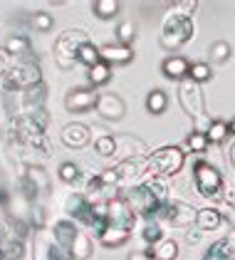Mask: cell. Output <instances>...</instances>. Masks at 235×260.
<instances>
[{"label":"cell","instance_id":"obj_5","mask_svg":"<svg viewBox=\"0 0 235 260\" xmlns=\"http://www.w3.org/2000/svg\"><path fill=\"white\" fill-rule=\"evenodd\" d=\"M84 42H89V35H87L84 30H64L57 40H55V47H52L55 62H57L62 70L75 67L77 52H79V47H82Z\"/></svg>","mask_w":235,"mask_h":260},{"label":"cell","instance_id":"obj_30","mask_svg":"<svg viewBox=\"0 0 235 260\" xmlns=\"http://www.w3.org/2000/svg\"><path fill=\"white\" fill-rule=\"evenodd\" d=\"M77 62H79V64H84L87 70H92L94 64H99V62H102V57H99V47L92 40L84 42V45L79 47V52H77Z\"/></svg>","mask_w":235,"mask_h":260},{"label":"cell","instance_id":"obj_48","mask_svg":"<svg viewBox=\"0 0 235 260\" xmlns=\"http://www.w3.org/2000/svg\"><path fill=\"white\" fill-rule=\"evenodd\" d=\"M186 243H188V245H198V243H200V233H198V231L186 233Z\"/></svg>","mask_w":235,"mask_h":260},{"label":"cell","instance_id":"obj_8","mask_svg":"<svg viewBox=\"0 0 235 260\" xmlns=\"http://www.w3.org/2000/svg\"><path fill=\"white\" fill-rule=\"evenodd\" d=\"M196 208L193 206H188V203H183V201H169V203H161L156 208V213L151 216L154 220H166L169 225H174V228H188V225H193L196 223Z\"/></svg>","mask_w":235,"mask_h":260},{"label":"cell","instance_id":"obj_34","mask_svg":"<svg viewBox=\"0 0 235 260\" xmlns=\"http://www.w3.org/2000/svg\"><path fill=\"white\" fill-rule=\"evenodd\" d=\"M119 8H121L119 0H94L92 3V10H94V15L99 20H112L119 13Z\"/></svg>","mask_w":235,"mask_h":260},{"label":"cell","instance_id":"obj_2","mask_svg":"<svg viewBox=\"0 0 235 260\" xmlns=\"http://www.w3.org/2000/svg\"><path fill=\"white\" fill-rule=\"evenodd\" d=\"M193 32H196L193 18L178 15V13L171 10L163 18V25H161V47L163 50H178L193 38Z\"/></svg>","mask_w":235,"mask_h":260},{"label":"cell","instance_id":"obj_45","mask_svg":"<svg viewBox=\"0 0 235 260\" xmlns=\"http://www.w3.org/2000/svg\"><path fill=\"white\" fill-rule=\"evenodd\" d=\"M30 117H32L35 121H38V124L42 126V129H47V124H50V112H47L45 107H42V109H38V112H32Z\"/></svg>","mask_w":235,"mask_h":260},{"label":"cell","instance_id":"obj_43","mask_svg":"<svg viewBox=\"0 0 235 260\" xmlns=\"http://www.w3.org/2000/svg\"><path fill=\"white\" fill-rule=\"evenodd\" d=\"M171 10H174V13H178V15L191 18V15L198 10V3H196V0H176V3H171Z\"/></svg>","mask_w":235,"mask_h":260},{"label":"cell","instance_id":"obj_51","mask_svg":"<svg viewBox=\"0 0 235 260\" xmlns=\"http://www.w3.org/2000/svg\"><path fill=\"white\" fill-rule=\"evenodd\" d=\"M228 238H230V240H233V243H235V228H233V231H230V233H228Z\"/></svg>","mask_w":235,"mask_h":260},{"label":"cell","instance_id":"obj_7","mask_svg":"<svg viewBox=\"0 0 235 260\" xmlns=\"http://www.w3.org/2000/svg\"><path fill=\"white\" fill-rule=\"evenodd\" d=\"M121 199L126 201V206L131 208V213L137 216V218H151L154 213H156V208L161 206L156 201V196L151 193V188L146 186V183H137V186H131V188H126L124 191V196Z\"/></svg>","mask_w":235,"mask_h":260},{"label":"cell","instance_id":"obj_46","mask_svg":"<svg viewBox=\"0 0 235 260\" xmlns=\"http://www.w3.org/2000/svg\"><path fill=\"white\" fill-rule=\"evenodd\" d=\"M223 201L233 208V213H235V188L233 186H225V193H223Z\"/></svg>","mask_w":235,"mask_h":260},{"label":"cell","instance_id":"obj_21","mask_svg":"<svg viewBox=\"0 0 235 260\" xmlns=\"http://www.w3.org/2000/svg\"><path fill=\"white\" fill-rule=\"evenodd\" d=\"M79 228L75 225V220L70 218H62L55 223V228H52V236H55V243H57L59 248L64 250V253H70L72 250V245H75V238H77Z\"/></svg>","mask_w":235,"mask_h":260},{"label":"cell","instance_id":"obj_33","mask_svg":"<svg viewBox=\"0 0 235 260\" xmlns=\"http://www.w3.org/2000/svg\"><path fill=\"white\" fill-rule=\"evenodd\" d=\"M87 77H89V84L97 89V87H102V84H107V82L112 80V64L99 62V64H94V67L87 72Z\"/></svg>","mask_w":235,"mask_h":260},{"label":"cell","instance_id":"obj_35","mask_svg":"<svg viewBox=\"0 0 235 260\" xmlns=\"http://www.w3.org/2000/svg\"><path fill=\"white\" fill-rule=\"evenodd\" d=\"M94 151H97L102 159L114 156V154H117V139H114L112 134H107V137H97V139H94Z\"/></svg>","mask_w":235,"mask_h":260},{"label":"cell","instance_id":"obj_9","mask_svg":"<svg viewBox=\"0 0 235 260\" xmlns=\"http://www.w3.org/2000/svg\"><path fill=\"white\" fill-rule=\"evenodd\" d=\"M32 260H72V255L64 253L55 243V236L42 228L32 233Z\"/></svg>","mask_w":235,"mask_h":260},{"label":"cell","instance_id":"obj_20","mask_svg":"<svg viewBox=\"0 0 235 260\" xmlns=\"http://www.w3.org/2000/svg\"><path fill=\"white\" fill-rule=\"evenodd\" d=\"M20 176H25V179L32 183V188L38 191L40 199H45V196L50 193V176H47V171H45L40 164H32V166H20Z\"/></svg>","mask_w":235,"mask_h":260},{"label":"cell","instance_id":"obj_17","mask_svg":"<svg viewBox=\"0 0 235 260\" xmlns=\"http://www.w3.org/2000/svg\"><path fill=\"white\" fill-rule=\"evenodd\" d=\"M161 72H163L166 80L183 82L191 77V62L186 60V57H181V55H171V57H166V60L161 62Z\"/></svg>","mask_w":235,"mask_h":260},{"label":"cell","instance_id":"obj_23","mask_svg":"<svg viewBox=\"0 0 235 260\" xmlns=\"http://www.w3.org/2000/svg\"><path fill=\"white\" fill-rule=\"evenodd\" d=\"M5 50L15 60H30V57H35L32 55V42H30V38H25V35H13L10 40L5 42Z\"/></svg>","mask_w":235,"mask_h":260},{"label":"cell","instance_id":"obj_42","mask_svg":"<svg viewBox=\"0 0 235 260\" xmlns=\"http://www.w3.org/2000/svg\"><path fill=\"white\" fill-rule=\"evenodd\" d=\"M230 52H233V50H230V45L225 40H218L211 45V60L213 62H225L230 57Z\"/></svg>","mask_w":235,"mask_h":260},{"label":"cell","instance_id":"obj_49","mask_svg":"<svg viewBox=\"0 0 235 260\" xmlns=\"http://www.w3.org/2000/svg\"><path fill=\"white\" fill-rule=\"evenodd\" d=\"M228 159H230V166H235V141L230 144V149H228Z\"/></svg>","mask_w":235,"mask_h":260},{"label":"cell","instance_id":"obj_41","mask_svg":"<svg viewBox=\"0 0 235 260\" xmlns=\"http://www.w3.org/2000/svg\"><path fill=\"white\" fill-rule=\"evenodd\" d=\"M30 25H32L38 32H50L52 25H55V20H52L50 13H35V15L30 18Z\"/></svg>","mask_w":235,"mask_h":260},{"label":"cell","instance_id":"obj_47","mask_svg":"<svg viewBox=\"0 0 235 260\" xmlns=\"http://www.w3.org/2000/svg\"><path fill=\"white\" fill-rule=\"evenodd\" d=\"M126 260H154V255L146 253V250H134V253H129V258Z\"/></svg>","mask_w":235,"mask_h":260},{"label":"cell","instance_id":"obj_10","mask_svg":"<svg viewBox=\"0 0 235 260\" xmlns=\"http://www.w3.org/2000/svg\"><path fill=\"white\" fill-rule=\"evenodd\" d=\"M114 171H117V176H119V186H129V188H131V186H137L134 181H141V179H146V176H151L149 156L119 161L117 166H114Z\"/></svg>","mask_w":235,"mask_h":260},{"label":"cell","instance_id":"obj_40","mask_svg":"<svg viewBox=\"0 0 235 260\" xmlns=\"http://www.w3.org/2000/svg\"><path fill=\"white\" fill-rule=\"evenodd\" d=\"M146 186L151 188V193L156 196L158 203H169V186H166L163 179H156V176H154V179L146 181Z\"/></svg>","mask_w":235,"mask_h":260},{"label":"cell","instance_id":"obj_1","mask_svg":"<svg viewBox=\"0 0 235 260\" xmlns=\"http://www.w3.org/2000/svg\"><path fill=\"white\" fill-rule=\"evenodd\" d=\"M178 104H181V109L191 117V119L198 121L196 132H206L208 129V124L211 119L206 117V102H203V89H200V84L193 82L191 77L183 82H178Z\"/></svg>","mask_w":235,"mask_h":260},{"label":"cell","instance_id":"obj_14","mask_svg":"<svg viewBox=\"0 0 235 260\" xmlns=\"http://www.w3.org/2000/svg\"><path fill=\"white\" fill-rule=\"evenodd\" d=\"M134 223H137V216L131 213V208L126 206V201L121 199V196L109 201V225L134 231Z\"/></svg>","mask_w":235,"mask_h":260},{"label":"cell","instance_id":"obj_22","mask_svg":"<svg viewBox=\"0 0 235 260\" xmlns=\"http://www.w3.org/2000/svg\"><path fill=\"white\" fill-rule=\"evenodd\" d=\"M99 57L107 64H129L134 60V50L126 45H102L99 47Z\"/></svg>","mask_w":235,"mask_h":260},{"label":"cell","instance_id":"obj_4","mask_svg":"<svg viewBox=\"0 0 235 260\" xmlns=\"http://www.w3.org/2000/svg\"><path fill=\"white\" fill-rule=\"evenodd\" d=\"M193 181H196V191L200 193V199L206 201H223V193H225V183H223V176L213 164L208 161H196L193 164Z\"/></svg>","mask_w":235,"mask_h":260},{"label":"cell","instance_id":"obj_52","mask_svg":"<svg viewBox=\"0 0 235 260\" xmlns=\"http://www.w3.org/2000/svg\"><path fill=\"white\" fill-rule=\"evenodd\" d=\"M0 260H5V258H3V243H0Z\"/></svg>","mask_w":235,"mask_h":260},{"label":"cell","instance_id":"obj_44","mask_svg":"<svg viewBox=\"0 0 235 260\" xmlns=\"http://www.w3.org/2000/svg\"><path fill=\"white\" fill-rule=\"evenodd\" d=\"M13 67V57H10V52L5 50V47H0V80L8 75V70Z\"/></svg>","mask_w":235,"mask_h":260},{"label":"cell","instance_id":"obj_25","mask_svg":"<svg viewBox=\"0 0 235 260\" xmlns=\"http://www.w3.org/2000/svg\"><path fill=\"white\" fill-rule=\"evenodd\" d=\"M203 260H235V243L228 238V236L216 240V243L208 248V253L203 255Z\"/></svg>","mask_w":235,"mask_h":260},{"label":"cell","instance_id":"obj_3","mask_svg":"<svg viewBox=\"0 0 235 260\" xmlns=\"http://www.w3.org/2000/svg\"><path fill=\"white\" fill-rule=\"evenodd\" d=\"M40 82H42V70H40V62L35 57L15 60L13 67L8 70V75L3 77V89L5 92H22V89H30Z\"/></svg>","mask_w":235,"mask_h":260},{"label":"cell","instance_id":"obj_6","mask_svg":"<svg viewBox=\"0 0 235 260\" xmlns=\"http://www.w3.org/2000/svg\"><path fill=\"white\" fill-rule=\"evenodd\" d=\"M183 164H186V154L178 146H161L154 154H149V169H151V176L156 179L178 174Z\"/></svg>","mask_w":235,"mask_h":260},{"label":"cell","instance_id":"obj_32","mask_svg":"<svg viewBox=\"0 0 235 260\" xmlns=\"http://www.w3.org/2000/svg\"><path fill=\"white\" fill-rule=\"evenodd\" d=\"M141 238L146 240L149 245H158L163 240V231H161V223L154 218H144V225H141Z\"/></svg>","mask_w":235,"mask_h":260},{"label":"cell","instance_id":"obj_15","mask_svg":"<svg viewBox=\"0 0 235 260\" xmlns=\"http://www.w3.org/2000/svg\"><path fill=\"white\" fill-rule=\"evenodd\" d=\"M59 141L67 149H84L92 141V129L84 126V124H67L59 134Z\"/></svg>","mask_w":235,"mask_h":260},{"label":"cell","instance_id":"obj_39","mask_svg":"<svg viewBox=\"0 0 235 260\" xmlns=\"http://www.w3.org/2000/svg\"><path fill=\"white\" fill-rule=\"evenodd\" d=\"M59 179L64 181V183H77L82 179V171H79L77 164H72V161H64L62 166H59Z\"/></svg>","mask_w":235,"mask_h":260},{"label":"cell","instance_id":"obj_27","mask_svg":"<svg viewBox=\"0 0 235 260\" xmlns=\"http://www.w3.org/2000/svg\"><path fill=\"white\" fill-rule=\"evenodd\" d=\"M206 137L211 144H220V141H225L230 137V121L225 119H211L208 124V129H206Z\"/></svg>","mask_w":235,"mask_h":260},{"label":"cell","instance_id":"obj_29","mask_svg":"<svg viewBox=\"0 0 235 260\" xmlns=\"http://www.w3.org/2000/svg\"><path fill=\"white\" fill-rule=\"evenodd\" d=\"M70 255H72V260H89V255H92V238H89V233H82L79 231Z\"/></svg>","mask_w":235,"mask_h":260},{"label":"cell","instance_id":"obj_16","mask_svg":"<svg viewBox=\"0 0 235 260\" xmlns=\"http://www.w3.org/2000/svg\"><path fill=\"white\" fill-rule=\"evenodd\" d=\"M117 139V154L124 159H144L149 156V146L141 139L131 137V134H121V137H114Z\"/></svg>","mask_w":235,"mask_h":260},{"label":"cell","instance_id":"obj_37","mask_svg":"<svg viewBox=\"0 0 235 260\" xmlns=\"http://www.w3.org/2000/svg\"><path fill=\"white\" fill-rule=\"evenodd\" d=\"M208 144H211V141L206 137V132H196V129H193V132L188 134V139H186V146H188L193 154H203V151L208 149Z\"/></svg>","mask_w":235,"mask_h":260},{"label":"cell","instance_id":"obj_31","mask_svg":"<svg viewBox=\"0 0 235 260\" xmlns=\"http://www.w3.org/2000/svg\"><path fill=\"white\" fill-rule=\"evenodd\" d=\"M154 260H176L178 258V243L174 238H163L151 250Z\"/></svg>","mask_w":235,"mask_h":260},{"label":"cell","instance_id":"obj_19","mask_svg":"<svg viewBox=\"0 0 235 260\" xmlns=\"http://www.w3.org/2000/svg\"><path fill=\"white\" fill-rule=\"evenodd\" d=\"M84 196H87L89 203H107V201H112L119 196V186H109V183H104L99 176H92L89 183H87Z\"/></svg>","mask_w":235,"mask_h":260},{"label":"cell","instance_id":"obj_24","mask_svg":"<svg viewBox=\"0 0 235 260\" xmlns=\"http://www.w3.org/2000/svg\"><path fill=\"white\" fill-rule=\"evenodd\" d=\"M129 236H131V231H126V228L107 225V228L97 236V240L104 245V248H119V245H124V243L129 240Z\"/></svg>","mask_w":235,"mask_h":260},{"label":"cell","instance_id":"obj_36","mask_svg":"<svg viewBox=\"0 0 235 260\" xmlns=\"http://www.w3.org/2000/svg\"><path fill=\"white\" fill-rule=\"evenodd\" d=\"M137 38V22L134 20H121L117 27V40L119 45H126V47H131V42Z\"/></svg>","mask_w":235,"mask_h":260},{"label":"cell","instance_id":"obj_28","mask_svg":"<svg viewBox=\"0 0 235 260\" xmlns=\"http://www.w3.org/2000/svg\"><path fill=\"white\" fill-rule=\"evenodd\" d=\"M166 107H169V94L163 92V89H151L149 94H146V109H149V114H163L166 112Z\"/></svg>","mask_w":235,"mask_h":260},{"label":"cell","instance_id":"obj_12","mask_svg":"<svg viewBox=\"0 0 235 260\" xmlns=\"http://www.w3.org/2000/svg\"><path fill=\"white\" fill-rule=\"evenodd\" d=\"M99 104V92L94 87H77V89H72L67 97H64V109L67 112H92V109H97Z\"/></svg>","mask_w":235,"mask_h":260},{"label":"cell","instance_id":"obj_13","mask_svg":"<svg viewBox=\"0 0 235 260\" xmlns=\"http://www.w3.org/2000/svg\"><path fill=\"white\" fill-rule=\"evenodd\" d=\"M97 114L102 119L117 121L126 114V104H124V100H121L119 94H114V92H104V94H99Z\"/></svg>","mask_w":235,"mask_h":260},{"label":"cell","instance_id":"obj_38","mask_svg":"<svg viewBox=\"0 0 235 260\" xmlns=\"http://www.w3.org/2000/svg\"><path fill=\"white\" fill-rule=\"evenodd\" d=\"M211 77H213V70H211L208 62H193L191 64V80L193 82L203 84V82H208Z\"/></svg>","mask_w":235,"mask_h":260},{"label":"cell","instance_id":"obj_18","mask_svg":"<svg viewBox=\"0 0 235 260\" xmlns=\"http://www.w3.org/2000/svg\"><path fill=\"white\" fill-rule=\"evenodd\" d=\"M89 208H92V203L87 201L84 193H70L64 199V213L70 220H79V223L87 225L89 223Z\"/></svg>","mask_w":235,"mask_h":260},{"label":"cell","instance_id":"obj_26","mask_svg":"<svg viewBox=\"0 0 235 260\" xmlns=\"http://www.w3.org/2000/svg\"><path fill=\"white\" fill-rule=\"evenodd\" d=\"M220 223H223V213L216 211V208H200L196 213L198 231H216Z\"/></svg>","mask_w":235,"mask_h":260},{"label":"cell","instance_id":"obj_50","mask_svg":"<svg viewBox=\"0 0 235 260\" xmlns=\"http://www.w3.org/2000/svg\"><path fill=\"white\" fill-rule=\"evenodd\" d=\"M230 134H233V137H235V117H233V119H230Z\"/></svg>","mask_w":235,"mask_h":260},{"label":"cell","instance_id":"obj_11","mask_svg":"<svg viewBox=\"0 0 235 260\" xmlns=\"http://www.w3.org/2000/svg\"><path fill=\"white\" fill-rule=\"evenodd\" d=\"M18 94V112H15V119L18 117H25V114H32L45 107V100H47V84L40 82L30 89H22V92H15Z\"/></svg>","mask_w":235,"mask_h":260}]
</instances>
